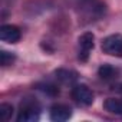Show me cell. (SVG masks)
Here are the masks:
<instances>
[{"mask_svg":"<svg viewBox=\"0 0 122 122\" xmlns=\"http://www.w3.org/2000/svg\"><path fill=\"white\" fill-rule=\"evenodd\" d=\"M56 78L62 83H73L78 79V73L73 71H68V69H59L56 72Z\"/></svg>","mask_w":122,"mask_h":122,"instance_id":"cell-9","label":"cell"},{"mask_svg":"<svg viewBox=\"0 0 122 122\" xmlns=\"http://www.w3.org/2000/svg\"><path fill=\"white\" fill-rule=\"evenodd\" d=\"M50 119L55 122H65L72 116V109L65 103H56L50 108Z\"/></svg>","mask_w":122,"mask_h":122,"instance_id":"cell-6","label":"cell"},{"mask_svg":"<svg viewBox=\"0 0 122 122\" xmlns=\"http://www.w3.org/2000/svg\"><path fill=\"white\" fill-rule=\"evenodd\" d=\"M118 69L116 68H113L112 65H108V63H105V65H102L99 69H98V75H99V78L102 79V81H113L116 76H118Z\"/></svg>","mask_w":122,"mask_h":122,"instance_id":"cell-8","label":"cell"},{"mask_svg":"<svg viewBox=\"0 0 122 122\" xmlns=\"http://www.w3.org/2000/svg\"><path fill=\"white\" fill-rule=\"evenodd\" d=\"M103 53L115 57H122V35H111L102 40Z\"/></svg>","mask_w":122,"mask_h":122,"instance_id":"cell-2","label":"cell"},{"mask_svg":"<svg viewBox=\"0 0 122 122\" xmlns=\"http://www.w3.org/2000/svg\"><path fill=\"white\" fill-rule=\"evenodd\" d=\"M13 115V106L9 103H2L0 105V116L3 121H9Z\"/></svg>","mask_w":122,"mask_h":122,"instance_id":"cell-11","label":"cell"},{"mask_svg":"<svg viewBox=\"0 0 122 122\" xmlns=\"http://www.w3.org/2000/svg\"><path fill=\"white\" fill-rule=\"evenodd\" d=\"M93 35L91 32H86L83 33L81 37H79V55H78V59L81 62H86L92 49H93Z\"/></svg>","mask_w":122,"mask_h":122,"instance_id":"cell-4","label":"cell"},{"mask_svg":"<svg viewBox=\"0 0 122 122\" xmlns=\"http://www.w3.org/2000/svg\"><path fill=\"white\" fill-rule=\"evenodd\" d=\"M40 116V105L36 99L26 98L20 102L17 121L19 122H35Z\"/></svg>","mask_w":122,"mask_h":122,"instance_id":"cell-1","label":"cell"},{"mask_svg":"<svg viewBox=\"0 0 122 122\" xmlns=\"http://www.w3.org/2000/svg\"><path fill=\"white\" fill-rule=\"evenodd\" d=\"M42 91H43L45 93H47V95H52V96H55V95H57V93H59V89H57L55 85H50V83H47V85L42 86Z\"/></svg>","mask_w":122,"mask_h":122,"instance_id":"cell-12","label":"cell"},{"mask_svg":"<svg viewBox=\"0 0 122 122\" xmlns=\"http://www.w3.org/2000/svg\"><path fill=\"white\" fill-rule=\"evenodd\" d=\"M16 60V56L10 52H6V50H2V53H0V63H2L3 68L12 65L13 62Z\"/></svg>","mask_w":122,"mask_h":122,"instance_id":"cell-10","label":"cell"},{"mask_svg":"<svg viewBox=\"0 0 122 122\" xmlns=\"http://www.w3.org/2000/svg\"><path fill=\"white\" fill-rule=\"evenodd\" d=\"M115 89H116V91H118L119 93H122V85H118V86H116Z\"/></svg>","mask_w":122,"mask_h":122,"instance_id":"cell-13","label":"cell"},{"mask_svg":"<svg viewBox=\"0 0 122 122\" xmlns=\"http://www.w3.org/2000/svg\"><path fill=\"white\" fill-rule=\"evenodd\" d=\"M103 109L108 111L109 113L122 116V99H116V98H108L103 102Z\"/></svg>","mask_w":122,"mask_h":122,"instance_id":"cell-7","label":"cell"},{"mask_svg":"<svg viewBox=\"0 0 122 122\" xmlns=\"http://www.w3.org/2000/svg\"><path fill=\"white\" fill-rule=\"evenodd\" d=\"M22 37V32L15 25H3L0 27V39L6 43H17Z\"/></svg>","mask_w":122,"mask_h":122,"instance_id":"cell-5","label":"cell"},{"mask_svg":"<svg viewBox=\"0 0 122 122\" xmlns=\"http://www.w3.org/2000/svg\"><path fill=\"white\" fill-rule=\"evenodd\" d=\"M72 98L78 103L85 105V106H89V105L93 103V93L89 89V86L83 85V83H79V85L73 86V89H72Z\"/></svg>","mask_w":122,"mask_h":122,"instance_id":"cell-3","label":"cell"}]
</instances>
